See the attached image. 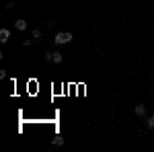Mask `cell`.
I'll return each instance as SVG.
<instances>
[{"label": "cell", "mask_w": 154, "mask_h": 152, "mask_svg": "<svg viewBox=\"0 0 154 152\" xmlns=\"http://www.w3.org/2000/svg\"><path fill=\"white\" fill-rule=\"evenodd\" d=\"M70 41H72V33H68V31L58 33V35L54 37V43H56V45H66V43H70Z\"/></svg>", "instance_id": "1"}, {"label": "cell", "mask_w": 154, "mask_h": 152, "mask_svg": "<svg viewBox=\"0 0 154 152\" xmlns=\"http://www.w3.org/2000/svg\"><path fill=\"white\" fill-rule=\"evenodd\" d=\"M45 60L54 62V64H62V54L60 51H49V54H45Z\"/></svg>", "instance_id": "2"}, {"label": "cell", "mask_w": 154, "mask_h": 152, "mask_svg": "<svg viewBox=\"0 0 154 152\" xmlns=\"http://www.w3.org/2000/svg\"><path fill=\"white\" fill-rule=\"evenodd\" d=\"M14 27H17L19 31H25V29H27V21H25V19H17V21H14Z\"/></svg>", "instance_id": "3"}, {"label": "cell", "mask_w": 154, "mask_h": 152, "mask_svg": "<svg viewBox=\"0 0 154 152\" xmlns=\"http://www.w3.org/2000/svg\"><path fill=\"white\" fill-rule=\"evenodd\" d=\"M8 37H11L8 29H0V41H2V43H6V41H8Z\"/></svg>", "instance_id": "4"}, {"label": "cell", "mask_w": 154, "mask_h": 152, "mask_svg": "<svg viewBox=\"0 0 154 152\" xmlns=\"http://www.w3.org/2000/svg\"><path fill=\"white\" fill-rule=\"evenodd\" d=\"M134 111H136V115L144 117V115H146V105H142V103H140V105H136V109H134Z\"/></svg>", "instance_id": "5"}, {"label": "cell", "mask_w": 154, "mask_h": 152, "mask_svg": "<svg viewBox=\"0 0 154 152\" xmlns=\"http://www.w3.org/2000/svg\"><path fill=\"white\" fill-rule=\"evenodd\" d=\"M146 128H148V129H154V115H150L148 119H146Z\"/></svg>", "instance_id": "6"}, {"label": "cell", "mask_w": 154, "mask_h": 152, "mask_svg": "<svg viewBox=\"0 0 154 152\" xmlns=\"http://www.w3.org/2000/svg\"><path fill=\"white\" fill-rule=\"evenodd\" d=\"M51 144H54V146H64V138H54Z\"/></svg>", "instance_id": "7"}, {"label": "cell", "mask_w": 154, "mask_h": 152, "mask_svg": "<svg viewBox=\"0 0 154 152\" xmlns=\"http://www.w3.org/2000/svg\"><path fill=\"white\" fill-rule=\"evenodd\" d=\"M39 37H41V29H35L33 31V39H39Z\"/></svg>", "instance_id": "8"}, {"label": "cell", "mask_w": 154, "mask_h": 152, "mask_svg": "<svg viewBox=\"0 0 154 152\" xmlns=\"http://www.w3.org/2000/svg\"><path fill=\"white\" fill-rule=\"evenodd\" d=\"M152 105H154V103H152Z\"/></svg>", "instance_id": "9"}]
</instances>
